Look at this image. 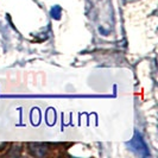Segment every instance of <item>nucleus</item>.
<instances>
[{
    "instance_id": "f257e3e1",
    "label": "nucleus",
    "mask_w": 158,
    "mask_h": 158,
    "mask_svg": "<svg viewBox=\"0 0 158 158\" xmlns=\"http://www.w3.org/2000/svg\"><path fill=\"white\" fill-rule=\"evenodd\" d=\"M127 145H128V148L133 151V152H135L137 155L144 156V157H145V156H149L148 146H146L145 142L143 140V138L140 137V135L135 133V137L132 138V140L128 143Z\"/></svg>"
},
{
    "instance_id": "f03ea898",
    "label": "nucleus",
    "mask_w": 158,
    "mask_h": 158,
    "mask_svg": "<svg viewBox=\"0 0 158 158\" xmlns=\"http://www.w3.org/2000/svg\"><path fill=\"white\" fill-rule=\"evenodd\" d=\"M61 13H62V8L60 7V6H54V7L51 8V11H50V15L51 17L54 18V19H60L61 18Z\"/></svg>"
}]
</instances>
